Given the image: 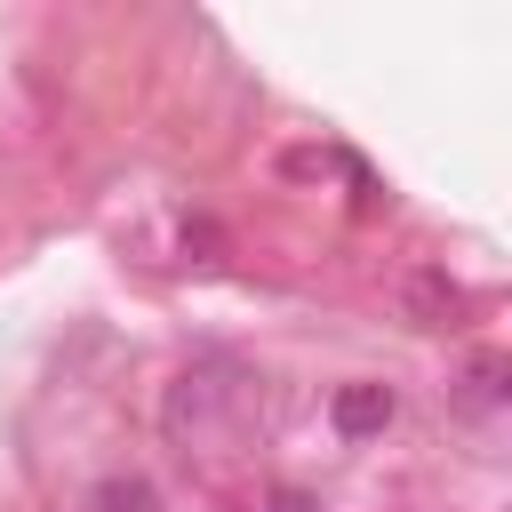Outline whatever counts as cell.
Segmentation results:
<instances>
[{
	"mask_svg": "<svg viewBox=\"0 0 512 512\" xmlns=\"http://www.w3.org/2000/svg\"><path fill=\"white\" fill-rule=\"evenodd\" d=\"M248 416H256V376H248L232 352H200V360L168 384V400H160V432H168L184 456H224Z\"/></svg>",
	"mask_w": 512,
	"mask_h": 512,
	"instance_id": "1",
	"label": "cell"
},
{
	"mask_svg": "<svg viewBox=\"0 0 512 512\" xmlns=\"http://www.w3.org/2000/svg\"><path fill=\"white\" fill-rule=\"evenodd\" d=\"M392 384H336V400H328V416H336V432L344 440H368V432H384L392 424Z\"/></svg>",
	"mask_w": 512,
	"mask_h": 512,
	"instance_id": "2",
	"label": "cell"
},
{
	"mask_svg": "<svg viewBox=\"0 0 512 512\" xmlns=\"http://www.w3.org/2000/svg\"><path fill=\"white\" fill-rule=\"evenodd\" d=\"M96 512H160V496H152V480H104Z\"/></svg>",
	"mask_w": 512,
	"mask_h": 512,
	"instance_id": "3",
	"label": "cell"
},
{
	"mask_svg": "<svg viewBox=\"0 0 512 512\" xmlns=\"http://www.w3.org/2000/svg\"><path fill=\"white\" fill-rule=\"evenodd\" d=\"M416 312H424V328H448V312H456V288H448L440 272H424V280H416Z\"/></svg>",
	"mask_w": 512,
	"mask_h": 512,
	"instance_id": "4",
	"label": "cell"
},
{
	"mask_svg": "<svg viewBox=\"0 0 512 512\" xmlns=\"http://www.w3.org/2000/svg\"><path fill=\"white\" fill-rule=\"evenodd\" d=\"M264 512H320V496H304V488H272Z\"/></svg>",
	"mask_w": 512,
	"mask_h": 512,
	"instance_id": "5",
	"label": "cell"
}]
</instances>
